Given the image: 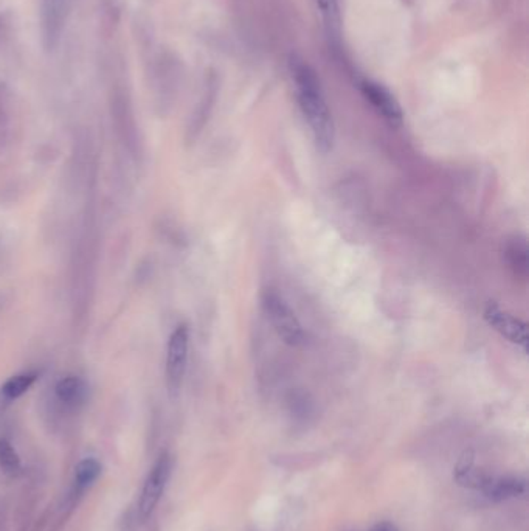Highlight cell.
Returning a JSON list of instances; mask_svg holds the SVG:
<instances>
[{"label": "cell", "instance_id": "6da1fadb", "mask_svg": "<svg viewBox=\"0 0 529 531\" xmlns=\"http://www.w3.org/2000/svg\"><path fill=\"white\" fill-rule=\"evenodd\" d=\"M291 73L297 90L298 104L310 125L317 148L326 154L333 150L335 128L320 81L314 69L297 58L291 60Z\"/></svg>", "mask_w": 529, "mask_h": 531}, {"label": "cell", "instance_id": "7a4b0ae2", "mask_svg": "<svg viewBox=\"0 0 529 531\" xmlns=\"http://www.w3.org/2000/svg\"><path fill=\"white\" fill-rule=\"evenodd\" d=\"M262 308L268 316L269 322L272 323L277 335L291 346H302L306 342V333L303 325L298 320L291 306L280 294L274 291H266L262 295Z\"/></svg>", "mask_w": 529, "mask_h": 531}, {"label": "cell", "instance_id": "3957f363", "mask_svg": "<svg viewBox=\"0 0 529 531\" xmlns=\"http://www.w3.org/2000/svg\"><path fill=\"white\" fill-rule=\"evenodd\" d=\"M174 459L169 452H161L154 465L149 469L148 476L143 482L142 493L138 497V518L148 520L161 502V495L167 490L168 482L173 474Z\"/></svg>", "mask_w": 529, "mask_h": 531}, {"label": "cell", "instance_id": "277c9868", "mask_svg": "<svg viewBox=\"0 0 529 531\" xmlns=\"http://www.w3.org/2000/svg\"><path fill=\"white\" fill-rule=\"evenodd\" d=\"M188 348H190V328L186 323H180L168 339L165 377H167L168 392L171 396H176L184 384L186 364H188Z\"/></svg>", "mask_w": 529, "mask_h": 531}, {"label": "cell", "instance_id": "5b68a950", "mask_svg": "<svg viewBox=\"0 0 529 531\" xmlns=\"http://www.w3.org/2000/svg\"><path fill=\"white\" fill-rule=\"evenodd\" d=\"M483 317L489 323V327H492L500 336H503L506 341L522 348V352L528 353L529 339L526 323L512 316L503 308H500L494 302L486 304Z\"/></svg>", "mask_w": 529, "mask_h": 531}, {"label": "cell", "instance_id": "8992f818", "mask_svg": "<svg viewBox=\"0 0 529 531\" xmlns=\"http://www.w3.org/2000/svg\"><path fill=\"white\" fill-rule=\"evenodd\" d=\"M70 0H41L42 41L47 50H54L66 27Z\"/></svg>", "mask_w": 529, "mask_h": 531}, {"label": "cell", "instance_id": "52a82bcc", "mask_svg": "<svg viewBox=\"0 0 529 531\" xmlns=\"http://www.w3.org/2000/svg\"><path fill=\"white\" fill-rule=\"evenodd\" d=\"M103 472V466L98 460L94 457H87L83 459L73 471V482H71V488L69 491V497H67V510L62 520L67 519L70 516L73 508L77 507L79 501L83 499L84 494L94 486L96 480L100 478ZM66 522V520H64Z\"/></svg>", "mask_w": 529, "mask_h": 531}, {"label": "cell", "instance_id": "ba28073f", "mask_svg": "<svg viewBox=\"0 0 529 531\" xmlns=\"http://www.w3.org/2000/svg\"><path fill=\"white\" fill-rule=\"evenodd\" d=\"M362 92L363 95L367 96V100L377 109V112L384 115V119L390 121L392 125L402 123V109L390 90L385 89L382 84L363 81Z\"/></svg>", "mask_w": 529, "mask_h": 531}, {"label": "cell", "instance_id": "9c48e42d", "mask_svg": "<svg viewBox=\"0 0 529 531\" xmlns=\"http://www.w3.org/2000/svg\"><path fill=\"white\" fill-rule=\"evenodd\" d=\"M54 396L67 411H78L89 400V384L81 377L67 375L56 382Z\"/></svg>", "mask_w": 529, "mask_h": 531}, {"label": "cell", "instance_id": "30bf717a", "mask_svg": "<svg viewBox=\"0 0 529 531\" xmlns=\"http://www.w3.org/2000/svg\"><path fill=\"white\" fill-rule=\"evenodd\" d=\"M480 491L491 501H509V499L525 494L526 480L522 477H512V476H506V477L499 476L497 477V476L489 474Z\"/></svg>", "mask_w": 529, "mask_h": 531}, {"label": "cell", "instance_id": "8fae6325", "mask_svg": "<svg viewBox=\"0 0 529 531\" xmlns=\"http://www.w3.org/2000/svg\"><path fill=\"white\" fill-rule=\"evenodd\" d=\"M37 379H39L37 371H24V373H19V375L10 378L0 387V404L6 406L12 401L19 400L22 394H27L33 387V384Z\"/></svg>", "mask_w": 529, "mask_h": 531}, {"label": "cell", "instance_id": "7c38bea8", "mask_svg": "<svg viewBox=\"0 0 529 531\" xmlns=\"http://www.w3.org/2000/svg\"><path fill=\"white\" fill-rule=\"evenodd\" d=\"M528 245L524 238L509 239L505 247L506 263L518 278L528 277Z\"/></svg>", "mask_w": 529, "mask_h": 531}, {"label": "cell", "instance_id": "4fadbf2b", "mask_svg": "<svg viewBox=\"0 0 529 531\" xmlns=\"http://www.w3.org/2000/svg\"><path fill=\"white\" fill-rule=\"evenodd\" d=\"M0 469L8 477H19L24 471L22 460L19 457L12 443L8 442L6 438H0Z\"/></svg>", "mask_w": 529, "mask_h": 531}, {"label": "cell", "instance_id": "5bb4252c", "mask_svg": "<svg viewBox=\"0 0 529 531\" xmlns=\"http://www.w3.org/2000/svg\"><path fill=\"white\" fill-rule=\"evenodd\" d=\"M320 4L321 12L326 18V22L329 25H337V18H339V12H337V0H318Z\"/></svg>", "mask_w": 529, "mask_h": 531}, {"label": "cell", "instance_id": "9a60e30c", "mask_svg": "<svg viewBox=\"0 0 529 531\" xmlns=\"http://www.w3.org/2000/svg\"><path fill=\"white\" fill-rule=\"evenodd\" d=\"M369 531H399L398 527L392 524V522H387V520H384V522H377L373 528Z\"/></svg>", "mask_w": 529, "mask_h": 531}]
</instances>
